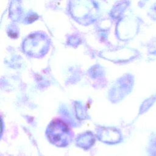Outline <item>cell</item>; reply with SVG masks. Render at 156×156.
Listing matches in <instances>:
<instances>
[{
	"label": "cell",
	"instance_id": "6da1fadb",
	"mask_svg": "<svg viewBox=\"0 0 156 156\" xmlns=\"http://www.w3.org/2000/svg\"><path fill=\"white\" fill-rule=\"evenodd\" d=\"M80 5L76 4L74 6L71 5V12L73 16L82 24H90L94 20L96 15L91 13H96L97 9L91 1L88 0H82L80 2Z\"/></svg>",
	"mask_w": 156,
	"mask_h": 156
},
{
	"label": "cell",
	"instance_id": "7a4b0ae2",
	"mask_svg": "<svg viewBox=\"0 0 156 156\" xmlns=\"http://www.w3.org/2000/svg\"><path fill=\"white\" fill-rule=\"evenodd\" d=\"M48 39L43 34H34L29 36L24 43V48L26 51L34 55H41L47 49Z\"/></svg>",
	"mask_w": 156,
	"mask_h": 156
},
{
	"label": "cell",
	"instance_id": "3957f363",
	"mask_svg": "<svg viewBox=\"0 0 156 156\" xmlns=\"http://www.w3.org/2000/svg\"><path fill=\"white\" fill-rule=\"evenodd\" d=\"M49 138L55 144L63 145L69 138V129L64 123L57 121H53L48 129Z\"/></svg>",
	"mask_w": 156,
	"mask_h": 156
}]
</instances>
